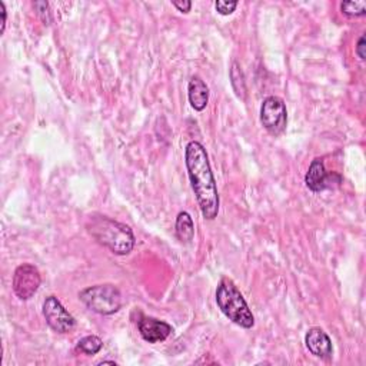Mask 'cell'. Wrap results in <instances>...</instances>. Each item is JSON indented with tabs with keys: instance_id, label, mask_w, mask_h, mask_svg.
Returning a JSON list of instances; mask_svg holds the SVG:
<instances>
[{
	"instance_id": "obj_6",
	"label": "cell",
	"mask_w": 366,
	"mask_h": 366,
	"mask_svg": "<svg viewBox=\"0 0 366 366\" xmlns=\"http://www.w3.org/2000/svg\"><path fill=\"white\" fill-rule=\"evenodd\" d=\"M41 283H42V276L36 266L31 263H23L16 268L14 273L12 286H14V292L19 299L22 300L31 299L38 292Z\"/></svg>"
},
{
	"instance_id": "obj_12",
	"label": "cell",
	"mask_w": 366,
	"mask_h": 366,
	"mask_svg": "<svg viewBox=\"0 0 366 366\" xmlns=\"http://www.w3.org/2000/svg\"><path fill=\"white\" fill-rule=\"evenodd\" d=\"M176 236L182 244H191L195 236V225L194 219L188 212H180L176 218V225H174Z\"/></svg>"
},
{
	"instance_id": "obj_10",
	"label": "cell",
	"mask_w": 366,
	"mask_h": 366,
	"mask_svg": "<svg viewBox=\"0 0 366 366\" xmlns=\"http://www.w3.org/2000/svg\"><path fill=\"white\" fill-rule=\"evenodd\" d=\"M139 332L146 342L157 343V342L166 340L170 336V333L173 332V329L164 320L150 318V316L149 318L143 316L139 320Z\"/></svg>"
},
{
	"instance_id": "obj_17",
	"label": "cell",
	"mask_w": 366,
	"mask_h": 366,
	"mask_svg": "<svg viewBox=\"0 0 366 366\" xmlns=\"http://www.w3.org/2000/svg\"><path fill=\"white\" fill-rule=\"evenodd\" d=\"M172 5L182 14H189L192 9V2H189V0H183V2H172Z\"/></svg>"
},
{
	"instance_id": "obj_8",
	"label": "cell",
	"mask_w": 366,
	"mask_h": 366,
	"mask_svg": "<svg viewBox=\"0 0 366 366\" xmlns=\"http://www.w3.org/2000/svg\"><path fill=\"white\" fill-rule=\"evenodd\" d=\"M339 174H335V173H328L326 169H325V163L322 159L316 157L312 160L308 172H306V176H305V183L306 187L315 192V194H319L325 189H328L330 187V182L333 183V177H336Z\"/></svg>"
},
{
	"instance_id": "obj_5",
	"label": "cell",
	"mask_w": 366,
	"mask_h": 366,
	"mask_svg": "<svg viewBox=\"0 0 366 366\" xmlns=\"http://www.w3.org/2000/svg\"><path fill=\"white\" fill-rule=\"evenodd\" d=\"M261 123L265 130L273 136H279L286 130L288 110L283 99L269 96L263 100L261 108Z\"/></svg>"
},
{
	"instance_id": "obj_20",
	"label": "cell",
	"mask_w": 366,
	"mask_h": 366,
	"mask_svg": "<svg viewBox=\"0 0 366 366\" xmlns=\"http://www.w3.org/2000/svg\"><path fill=\"white\" fill-rule=\"evenodd\" d=\"M106 363H109V365H116V362H113V360H102V362H99V365H106Z\"/></svg>"
},
{
	"instance_id": "obj_4",
	"label": "cell",
	"mask_w": 366,
	"mask_h": 366,
	"mask_svg": "<svg viewBox=\"0 0 366 366\" xmlns=\"http://www.w3.org/2000/svg\"><path fill=\"white\" fill-rule=\"evenodd\" d=\"M79 299L88 309L99 315H113L122 308L120 291L110 283L89 286L79 292Z\"/></svg>"
},
{
	"instance_id": "obj_2",
	"label": "cell",
	"mask_w": 366,
	"mask_h": 366,
	"mask_svg": "<svg viewBox=\"0 0 366 366\" xmlns=\"http://www.w3.org/2000/svg\"><path fill=\"white\" fill-rule=\"evenodd\" d=\"M89 235L102 246L115 255H129L135 246V235L132 229L103 215H92L86 222Z\"/></svg>"
},
{
	"instance_id": "obj_16",
	"label": "cell",
	"mask_w": 366,
	"mask_h": 366,
	"mask_svg": "<svg viewBox=\"0 0 366 366\" xmlns=\"http://www.w3.org/2000/svg\"><path fill=\"white\" fill-rule=\"evenodd\" d=\"M238 6V2L236 0H234V2H226V0H218V2L215 4V8L216 11L224 15V16H228V15H232L235 12Z\"/></svg>"
},
{
	"instance_id": "obj_18",
	"label": "cell",
	"mask_w": 366,
	"mask_h": 366,
	"mask_svg": "<svg viewBox=\"0 0 366 366\" xmlns=\"http://www.w3.org/2000/svg\"><path fill=\"white\" fill-rule=\"evenodd\" d=\"M365 48H366V41H365V35H362L357 41V45H356V55L360 61H365V58H366Z\"/></svg>"
},
{
	"instance_id": "obj_13",
	"label": "cell",
	"mask_w": 366,
	"mask_h": 366,
	"mask_svg": "<svg viewBox=\"0 0 366 366\" xmlns=\"http://www.w3.org/2000/svg\"><path fill=\"white\" fill-rule=\"evenodd\" d=\"M231 83L232 88L236 93V96L242 100L246 99V83H245V76L242 72V68L238 62H234L231 66Z\"/></svg>"
},
{
	"instance_id": "obj_15",
	"label": "cell",
	"mask_w": 366,
	"mask_h": 366,
	"mask_svg": "<svg viewBox=\"0 0 366 366\" xmlns=\"http://www.w3.org/2000/svg\"><path fill=\"white\" fill-rule=\"evenodd\" d=\"M340 11L349 18H359L366 14V2H342Z\"/></svg>"
},
{
	"instance_id": "obj_7",
	"label": "cell",
	"mask_w": 366,
	"mask_h": 366,
	"mask_svg": "<svg viewBox=\"0 0 366 366\" xmlns=\"http://www.w3.org/2000/svg\"><path fill=\"white\" fill-rule=\"evenodd\" d=\"M43 316L48 325L58 333H68L76 325L75 318L65 309V306L56 296H48L45 299Z\"/></svg>"
},
{
	"instance_id": "obj_14",
	"label": "cell",
	"mask_w": 366,
	"mask_h": 366,
	"mask_svg": "<svg viewBox=\"0 0 366 366\" xmlns=\"http://www.w3.org/2000/svg\"><path fill=\"white\" fill-rule=\"evenodd\" d=\"M103 347V340L96 335H89L78 342V349L86 355H96Z\"/></svg>"
},
{
	"instance_id": "obj_9",
	"label": "cell",
	"mask_w": 366,
	"mask_h": 366,
	"mask_svg": "<svg viewBox=\"0 0 366 366\" xmlns=\"http://www.w3.org/2000/svg\"><path fill=\"white\" fill-rule=\"evenodd\" d=\"M305 343L308 350L320 359H330L333 355V346L332 340L328 336V333L322 328H310L306 332Z\"/></svg>"
},
{
	"instance_id": "obj_1",
	"label": "cell",
	"mask_w": 366,
	"mask_h": 366,
	"mask_svg": "<svg viewBox=\"0 0 366 366\" xmlns=\"http://www.w3.org/2000/svg\"><path fill=\"white\" fill-rule=\"evenodd\" d=\"M185 162L201 212L205 219L214 221L219 212V194L205 146L197 140L189 142L185 149Z\"/></svg>"
},
{
	"instance_id": "obj_19",
	"label": "cell",
	"mask_w": 366,
	"mask_h": 366,
	"mask_svg": "<svg viewBox=\"0 0 366 366\" xmlns=\"http://www.w3.org/2000/svg\"><path fill=\"white\" fill-rule=\"evenodd\" d=\"M0 16H2V31H0V33H5L8 14H6V8H5V4L2 2V0H0Z\"/></svg>"
},
{
	"instance_id": "obj_11",
	"label": "cell",
	"mask_w": 366,
	"mask_h": 366,
	"mask_svg": "<svg viewBox=\"0 0 366 366\" xmlns=\"http://www.w3.org/2000/svg\"><path fill=\"white\" fill-rule=\"evenodd\" d=\"M188 98H189L191 106L198 112H202L208 106V103H209V88L199 76H194L189 80Z\"/></svg>"
},
{
	"instance_id": "obj_3",
	"label": "cell",
	"mask_w": 366,
	"mask_h": 366,
	"mask_svg": "<svg viewBox=\"0 0 366 366\" xmlns=\"http://www.w3.org/2000/svg\"><path fill=\"white\" fill-rule=\"evenodd\" d=\"M216 303L222 313L234 323L245 329L253 328L255 316L249 309L244 295L231 279L225 278L219 282L216 289Z\"/></svg>"
}]
</instances>
